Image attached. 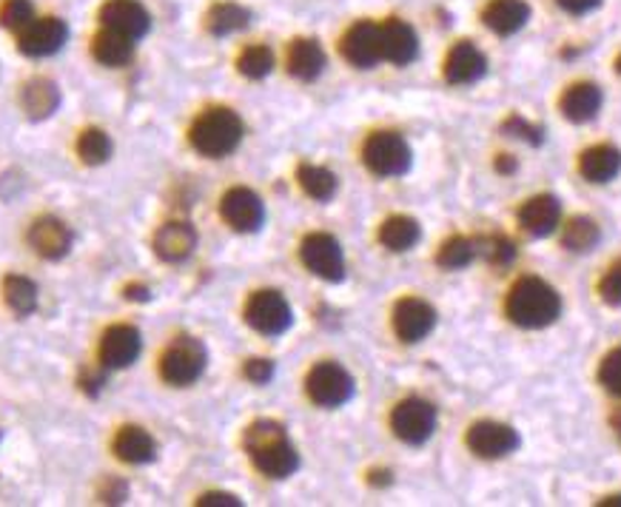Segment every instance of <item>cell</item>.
Wrapping results in <instances>:
<instances>
[{
  "label": "cell",
  "instance_id": "cell-1",
  "mask_svg": "<svg viewBox=\"0 0 621 507\" xmlns=\"http://www.w3.org/2000/svg\"><path fill=\"white\" fill-rule=\"evenodd\" d=\"M243 445H246L254 468L269 479H288L300 468V454L288 442V433L280 422L260 419L254 425H248Z\"/></svg>",
  "mask_w": 621,
  "mask_h": 507
},
{
  "label": "cell",
  "instance_id": "cell-2",
  "mask_svg": "<svg viewBox=\"0 0 621 507\" xmlns=\"http://www.w3.org/2000/svg\"><path fill=\"white\" fill-rule=\"evenodd\" d=\"M505 311H508V320L519 329H547V325H554L559 320L561 297L556 294L554 285H547L539 276H522L510 288Z\"/></svg>",
  "mask_w": 621,
  "mask_h": 507
},
{
  "label": "cell",
  "instance_id": "cell-3",
  "mask_svg": "<svg viewBox=\"0 0 621 507\" xmlns=\"http://www.w3.org/2000/svg\"><path fill=\"white\" fill-rule=\"evenodd\" d=\"M188 137L202 157H225L240 146L243 120L232 109H209L195 120Z\"/></svg>",
  "mask_w": 621,
  "mask_h": 507
},
{
  "label": "cell",
  "instance_id": "cell-4",
  "mask_svg": "<svg viewBox=\"0 0 621 507\" xmlns=\"http://www.w3.org/2000/svg\"><path fill=\"white\" fill-rule=\"evenodd\" d=\"M206 362H209V354H206V345L200 339L177 336L160 359V376L174 388H186V385H195L200 380Z\"/></svg>",
  "mask_w": 621,
  "mask_h": 507
},
{
  "label": "cell",
  "instance_id": "cell-5",
  "mask_svg": "<svg viewBox=\"0 0 621 507\" xmlns=\"http://www.w3.org/2000/svg\"><path fill=\"white\" fill-rule=\"evenodd\" d=\"M362 160L376 177H402L411 169V146L397 132H376L362 146Z\"/></svg>",
  "mask_w": 621,
  "mask_h": 507
},
{
  "label": "cell",
  "instance_id": "cell-6",
  "mask_svg": "<svg viewBox=\"0 0 621 507\" xmlns=\"http://www.w3.org/2000/svg\"><path fill=\"white\" fill-rule=\"evenodd\" d=\"M246 322L257 331V334L280 336L291 329L294 313H291V306H288V299H285L283 294L265 288V292H257L248 297Z\"/></svg>",
  "mask_w": 621,
  "mask_h": 507
},
{
  "label": "cell",
  "instance_id": "cell-7",
  "mask_svg": "<svg viewBox=\"0 0 621 507\" xmlns=\"http://www.w3.org/2000/svg\"><path fill=\"white\" fill-rule=\"evenodd\" d=\"M306 391L320 408H339L353 396V376L337 362H320L308 373Z\"/></svg>",
  "mask_w": 621,
  "mask_h": 507
},
{
  "label": "cell",
  "instance_id": "cell-8",
  "mask_svg": "<svg viewBox=\"0 0 621 507\" xmlns=\"http://www.w3.org/2000/svg\"><path fill=\"white\" fill-rule=\"evenodd\" d=\"M390 431L408 445H422L436 431V408L420 396L402 399L390 413Z\"/></svg>",
  "mask_w": 621,
  "mask_h": 507
},
{
  "label": "cell",
  "instance_id": "cell-9",
  "mask_svg": "<svg viewBox=\"0 0 621 507\" xmlns=\"http://www.w3.org/2000/svg\"><path fill=\"white\" fill-rule=\"evenodd\" d=\"M302 265L320 280H328V283H343L345 280V257L343 246L331 234H308L300 246Z\"/></svg>",
  "mask_w": 621,
  "mask_h": 507
},
{
  "label": "cell",
  "instance_id": "cell-10",
  "mask_svg": "<svg viewBox=\"0 0 621 507\" xmlns=\"http://www.w3.org/2000/svg\"><path fill=\"white\" fill-rule=\"evenodd\" d=\"M69 38L66 23L61 17H35L23 32H17V49L29 58H49L61 52Z\"/></svg>",
  "mask_w": 621,
  "mask_h": 507
},
{
  "label": "cell",
  "instance_id": "cell-11",
  "mask_svg": "<svg viewBox=\"0 0 621 507\" xmlns=\"http://www.w3.org/2000/svg\"><path fill=\"white\" fill-rule=\"evenodd\" d=\"M220 214H223V220L232 225L234 232L251 234L260 232L262 220H265V206H262V200L251 188L237 186L232 191H225L223 202H220Z\"/></svg>",
  "mask_w": 621,
  "mask_h": 507
},
{
  "label": "cell",
  "instance_id": "cell-12",
  "mask_svg": "<svg viewBox=\"0 0 621 507\" xmlns=\"http://www.w3.org/2000/svg\"><path fill=\"white\" fill-rule=\"evenodd\" d=\"M436 329V311L420 297L399 299L394 308V331L402 343H422Z\"/></svg>",
  "mask_w": 621,
  "mask_h": 507
},
{
  "label": "cell",
  "instance_id": "cell-13",
  "mask_svg": "<svg viewBox=\"0 0 621 507\" xmlns=\"http://www.w3.org/2000/svg\"><path fill=\"white\" fill-rule=\"evenodd\" d=\"M103 29H112L128 40H140L151 26L149 12L137 0H105L100 9Z\"/></svg>",
  "mask_w": 621,
  "mask_h": 507
},
{
  "label": "cell",
  "instance_id": "cell-14",
  "mask_svg": "<svg viewBox=\"0 0 621 507\" xmlns=\"http://www.w3.org/2000/svg\"><path fill=\"white\" fill-rule=\"evenodd\" d=\"M343 58L357 69H374L382 60V40H380V26L371 21L353 23L351 29L345 32L343 44Z\"/></svg>",
  "mask_w": 621,
  "mask_h": 507
},
{
  "label": "cell",
  "instance_id": "cell-15",
  "mask_svg": "<svg viewBox=\"0 0 621 507\" xmlns=\"http://www.w3.org/2000/svg\"><path fill=\"white\" fill-rule=\"evenodd\" d=\"M468 448L482 459H501L519 448V433L501 422H476L468 431Z\"/></svg>",
  "mask_w": 621,
  "mask_h": 507
},
{
  "label": "cell",
  "instance_id": "cell-16",
  "mask_svg": "<svg viewBox=\"0 0 621 507\" xmlns=\"http://www.w3.org/2000/svg\"><path fill=\"white\" fill-rule=\"evenodd\" d=\"M487 72V58L480 46H473L471 40H459L445 58V81L450 86H471V83L482 81Z\"/></svg>",
  "mask_w": 621,
  "mask_h": 507
},
{
  "label": "cell",
  "instance_id": "cell-17",
  "mask_svg": "<svg viewBox=\"0 0 621 507\" xmlns=\"http://www.w3.org/2000/svg\"><path fill=\"white\" fill-rule=\"evenodd\" d=\"M72 228L58 217H40L29 228V246L44 257V260H63L72 251Z\"/></svg>",
  "mask_w": 621,
  "mask_h": 507
},
{
  "label": "cell",
  "instance_id": "cell-18",
  "mask_svg": "<svg viewBox=\"0 0 621 507\" xmlns=\"http://www.w3.org/2000/svg\"><path fill=\"white\" fill-rule=\"evenodd\" d=\"M380 40H382V60H390L397 66H408L417 54H420V38L413 32L411 23L390 17L380 26Z\"/></svg>",
  "mask_w": 621,
  "mask_h": 507
},
{
  "label": "cell",
  "instance_id": "cell-19",
  "mask_svg": "<svg viewBox=\"0 0 621 507\" xmlns=\"http://www.w3.org/2000/svg\"><path fill=\"white\" fill-rule=\"evenodd\" d=\"M140 331L132 329V325H114V329H109L103 334L100 362H103V368H128L140 357Z\"/></svg>",
  "mask_w": 621,
  "mask_h": 507
},
{
  "label": "cell",
  "instance_id": "cell-20",
  "mask_svg": "<svg viewBox=\"0 0 621 507\" xmlns=\"http://www.w3.org/2000/svg\"><path fill=\"white\" fill-rule=\"evenodd\" d=\"M559 220H561V202L559 197L554 195L531 197V200L519 209V225H522L531 237H547V234H554Z\"/></svg>",
  "mask_w": 621,
  "mask_h": 507
},
{
  "label": "cell",
  "instance_id": "cell-21",
  "mask_svg": "<svg viewBox=\"0 0 621 507\" xmlns=\"http://www.w3.org/2000/svg\"><path fill=\"white\" fill-rule=\"evenodd\" d=\"M527 21H531V7L524 0H490L482 9V23L501 38L517 35Z\"/></svg>",
  "mask_w": 621,
  "mask_h": 507
},
{
  "label": "cell",
  "instance_id": "cell-22",
  "mask_svg": "<svg viewBox=\"0 0 621 507\" xmlns=\"http://www.w3.org/2000/svg\"><path fill=\"white\" fill-rule=\"evenodd\" d=\"M197 248V232L188 223H165L154 234V253L165 262H183Z\"/></svg>",
  "mask_w": 621,
  "mask_h": 507
},
{
  "label": "cell",
  "instance_id": "cell-23",
  "mask_svg": "<svg viewBox=\"0 0 621 507\" xmlns=\"http://www.w3.org/2000/svg\"><path fill=\"white\" fill-rule=\"evenodd\" d=\"M559 109L570 123H591L601 109V89L596 83H573L561 95Z\"/></svg>",
  "mask_w": 621,
  "mask_h": 507
},
{
  "label": "cell",
  "instance_id": "cell-24",
  "mask_svg": "<svg viewBox=\"0 0 621 507\" xmlns=\"http://www.w3.org/2000/svg\"><path fill=\"white\" fill-rule=\"evenodd\" d=\"M21 103L23 112L29 114L32 120L52 118L58 112V106H61V89L49 77H35V81L23 86Z\"/></svg>",
  "mask_w": 621,
  "mask_h": 507
},
{
  "label": "cell",
  "instance_id": "cell-25",
  "mask_svg": "<svg viewBox=\"0 0 621 507\" xmlns=\"http://www.w3.org/2000/svg\"><path fill=\"white\" fill-rule=\"evenodd\" d=\"M325 69V52L314 38H297L288 46V72L297 81H316Z\"/></svg>",
  "mask_w": 621,
  "mask_h": 507
},
{
  "label": "cell",
  "instance_id": "cell-26",
  "mask_svg": "<svg viewBox=\"0 0 621 507\" xmlns=\"http://www.w3.org/2000/svg\"><path fill=\"white\" fill-rule=\"evenodd\" d=\"M114 454L117 459L128 465H149L154 456H158V445L151 440V433H146L142 428H121V433L114 436Z\"/></svg>",
  "mask_w": 621,
  "mask_h": 507
},
{
  "label": "cell",
  "instance_id": "cell-27",
  "mask_svg": "<svg viewBox=\"0 0 621 507\" xmlns=\"http://www.w3.org/2000/svg\"><path fill=\"white\" fill-rule=\"evenodd\" d=\"M579 172L587 183H610L621 172V151L616 146H593L579 160Z\"/></svg>",
  "mask_w": 621,
  "mask_h": 507
},
{
  "label": "cell",
  "instance_id": "cell-28",
  "mask_svg": "<svg viewBox=\"0 0 621 507\" xmlns=\"http://www.w3.org/2000/svg\"><path fill=\"white\" fill-rule=\"evenodd\" d=\"M422 237V228L420 223L413 220V217H405V214H397V217H388L385 223H382L380 228V243L388 251H411L417 243H420Z\"/></svg>",
  "mask_w": 621,
  "mask_h": 507
},
{
  "label": "cell",
  "instance_id": "cell-29",
  "mask_svg": "<svg viewBox=\"0 0 621 507\" xmlns=\"http://www.w3.org/2000/svg\"><path fill=\"white\" fill-rule=\"evenodd\" d=\"M248 23H251V12L246 7H240V3H232V0H220L206 15V29L211 35H218V38L246 29Z\"/></svg>",
  "mask_w": 621,
  "mask_h": 507
},
{
  "label": "cell",
  "instance_id": "cell-30",
  "mask_svg": "<svg viewBox=\"0 0 621 507\" xmlns=\"http://www.w3.org/2000/svg\"><path fill=\"white\" fill-rule=\"evenodd\" d=\"M91 52H95V58H98L103 66L121 69L126 66L132 54H135V40L123 38V35H117V32L112 29H100L98 35H95Z\"/></svg>",
  "mask_w": 621,
  "mask_h": 507
},
{
  "label": "cell",
  "instance_id": "cell-31",
  "mask_svg": "<svg viewBox=\"0 0 621 507\" xmlns=\"http://www.w3.org/2000/svg\"><path fill=\"white\" fill-rule=\"evenodd\" d=\"M297 180H300L302 191H306L311 200L328 202L331 197L337 195L339 180H337V174L331 172V169H322V165H314V163H302L300 169H297Z\"/></svg>",
  "mask_w": 621,
  "mask_h": 507
},
{
  "label": "cell",
  "instance_id": "cell-32",
  "mask_svg": "<svg viewBox=\"0 0 621 507\" xmlns=\"http://www.w3.org/2000/svg\"><path fill=\"white\" fill-rule=\"evenodd\" d=\"M3 299L17 317H29L38 308V285L32 283L29 276L9 274L3 280Z\"/></svg>",
  "mask_w": 621,
  "mask_h": 507
},
{
  "label": "cell",
  "instance_id": "cell-33",
  "mask_svg": "<svg viewBox=\"0 0 621 507\" xmlns=\"http://www.w3.org/2000/svg\"><path fill=\"white\" fill-rule=\"evenodd\" d=\"M599 225L593 223L591 217H573L568 223V228H564V234H561V243H564V248L573 253H587L596 248V243H599Z\"/></svg>",
  "mask_w": 621,
  "mask_h": 507
},
{
  "label": "cell",
  "instance_id": "cell-34",
  "mask_svg": "<svg viewBox=\"0 0 621 507\" xmlns=\"http://www.w3.org/2000/svg\"><path fill=\"white\" fill-rule=\"evenodd\" d=\"M237 69H240V75L248 77V81H262V77H269L274 72V52H271L269 46H248L243 49L240 58H237Z\"/></svg>",
  "mask_w": 621,
  "mask_h": 507
},
{
  "label": "cell",
  "instance_id": "cell-35",
  "mask_svg": "<svg viewBox=\"0 0 621 507\" xmlns=\"http://www.w3.org/2000/svg\"><path fill=\"white\" fill-rule=\"evenodd\" d=\"M77 154L86 165H100L112 157V140L103 128H86L77 140Z\"/></svg>",
  "mask_w": 621,
  "mask_h": 507
},
{
  "label": "cell",
  "instance_id": "cell-36",
  "mask_svg": "<svg viewBox=\"0 0 621 507\" xmlns=\"http://www.w3.org/2000/svg\"><path fill=\"white\" fill-rule=\"evenodd\" d=\"M473 257H476V243L468 237H450L445 246L439 248L436 253V262H439L442 269L448 271H459L464 265H471Z\"/></svg>",
  "mask_w": 621,
  "mask_h": 507
},
{
  "label": "cell",
  "instance_id": "cell-37",
  "mask_svg": "<svg viewBox=\"0 0 621 507\" xmlns=\"http://www.w3.org/2000/svg\"><path fill=\"white\" fill-rule=\"evenodd\" d=\"M32 21H35V9L29 0H7L0 9V23L12 32H23Z\"/></svg>",
  "mask_w": 621,
  "mask_h": 507
},
{
  "label": "cell",
  "instance_id": "cell-38",
  "mask_svg": "<svg viewBox=\"0 0 621 507\" xmlns=\"http://www.w3.org/2000/svg\"><path fill=\"white\" fill-rule=\"evenodd\" d=\"M476 251H482V257H485L490 265H508V262H513V257H517L513 239L499 237V234L482 239V248H476Z\"/></svg>",
  "mask_w": 621,
  "mask_h": 507
},
{
  "label": "cell",
  "instance_id": "cell-39",
  "mask_svg": "<svg viewBox=\"0 0 621 507\" xmlns=\"http://www.w3.org/2000/svg\"><path fill=\"white\" fill-rule=\"evenodd\" d=\"M501 128H505V135L519 137V140L531 143V146H542V140H545V128L533 126V123H527V120L519 118V114H510V118L501 123Z\"/></svg>",
  "mask_w": 621,
  "mask_h": 507
},
{
  "label": "cell",
  "instance_id": "cell-40",
  "mask_svg": "<svg viewBox=\"0 0 621 507\" xmlns=\"http://www.w3.org/2000/svg\"><path fill=\"white\" fill-rule=\"evenodd\" d=\"M599 382L610 394L621 396V348L607 354L599 366Z\"/></svg>",
  "mask_w": 621,
  "mask_h": 507
},
{
  "label": "cell",
  "instance_id": "cell-41",
  "mask_svg": "<svg viewBox=\"0 0 621 507\" xmlns=\"http://www.w3.org/2000/svg\"><path fill=\"white\" fill-rule=\"evenodd\" d=\"M599 294L607 306H621V260L616 262L613 269L607 271L605 276H601Z\"/></svg>",
  "mask_w": 621,
  "mask_h": 507
},
{
  "label": "cell",
  "instance_id": "cell-42",
  "mask_svg": "<svg viewBox=\"0 0 621 507\" xmlns=\"http://www.w3.org/2000/svg\"><path fill=\"white\" fill-rule=\"evenodd\" d=\"M246 376L254 385H265L274 376V362L271 359H248L246 362Z\"/></svg>",
  "mask_w": 621,
  "mask_h": 507
},
{
  "label": "cell",
  "instance_id": "cell-43",
  "mask_svg": "<svg viewBox=\"0 0 621 507\" xmlns=\"http://www.w3.org/2000/svg\"><path fill=\"white\" fill-rule=\"evenodd\" d=\"M200 507H237L240 505V499L234 496V493H206V496H200V502H197Z\"/></svg>",
  "mask_w": 621,
  "mask_h": 507
},
{
  "label": "cell",
  "instance_id": "cell-44",
  "mask_svg": "<svg viewBox=\"0 0 621 507\" xmlns=\"http://www.w3.org/2000/svg\"><path fill=\"white\" fill-rule=\"evenodd\" d=\"M564 12H570V15H587V12H593V9L601 7V0H556Z\"/></svg>",
  "mask_w": 621,
  "mask_h": 507
},
{
  "label": "cell",
  "instance_id": "cell-45",
  "mask_svg": "<svg viewBox=\"0 0 621 507\" xmlns=\"http://www.w3.org/2000/svg\"><path fill=\"white\" fill-rule=\"evenodd\" d=\"M100 499L121 505V502L126 499V485H123V482H117V479H112V482H105V485L100 487Z\"/></svg>",
  "mask_w": 621,
  "mask_h": 507
},
{
  "label": "cell",
  "instance_id": "cell-46",
  "mask_svg": "<svg viewBox=\"0 0 621 507\" xmlns=\"http://www.w3.org/2000/svg\"><path fill=\"white\" fill-rule=\"evenodd\" d=\"M126 297L128 299H140V302H146V299H149V288H142V285H128Z\"/></svg>",
  "mask_w": 621,
  "mask_h": 507
},
{
  "label": "cell",
  "instance_id": "cell-47",
  "mask_svg": "<svg viewBox=\"0 0 621 507\" xmlns=\"http://www.w3.org/2000/svg\"><path fill=\"white\" fill-rule=\"evenodd\" d=\"M368 482H374V485H390V473L388 470H374V473H368Z\"/></svg>",
  "mask_w": 621,
  "mask_h": 507
},
{
  "label": "cell",
  "instance_id": "cell-48",
  "mask_svg": "<svg viewBox=\"0 0 621 507\" xmlns=\"http://www.w3.org/2000/svg\"><path fill=\"white\" fill-rule=\"evenodd\" d=\"M499 172H517V160H510L508 154H499Z\"/></svg>",
  "mask_w": 621,
  "mask_h": 507
},
{
  "label": "cell",
  "instance_id": "cell-49",
  "mask_svg": "<svg viewBox=\"0 0 621 507\" xmlns=\"http://www.w3.org/2000/svg\"><path fill=\"white\" fill-rule=\"evenodd\" d=\"M610 425H613V431L619 433V440H621V405L613 410V417H610Z\"/></svg>",
  "mask_w": 621,
  "mask_h": 507
},
{
  "label": "cell",
  "instance_id": "cell-50",
  "mask_svg": "<svg viewBox=\"0 0 621 507\" xmlns=\"http://www.w3.org/2000/svg\"><path fill=\"white\" fill-rule=\"evenodd\" d=\"M601 507H621V496H610V499L601 502Z\"/></svg>",
  "mask_w": 621,
  "mask_h": 507
},
{
  "label": "cell",
  "instance_id": "cell-51",
  "mask_svg": "<svg viewBox=\"0 0 621 507\" xmlns=\"http://www.w3.org/2000/svg\"><path fill=\"white\" fill-rule=\"evenodd\" d=\"M616 72H619V75H621V54H619V58H616Z\"/></svg>",
  "mask_w": 621,
  "mask_h": 507
}]
</instances>
